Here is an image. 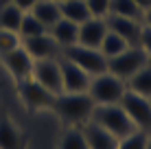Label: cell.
I'll list each match as a JSON object with an SVG mask.
<instances>
[{
	"label": "cell",
	"mask_w": 151,
	"mask_h": 149,
	"mask_svg": "<svg viewBox=\"0 0 151 149\" xmlns=\"http://www.w3.org/2000/svg\"><path fill=\"white\" fill-rule=\"evenodd\" d=\"M94 101L88 92H61L55 96L50 110L59 116L68 127H81L83 123L92 119Z\"/></svg>",
	"instance_id": "1"
},
{
	"label": "cell",
	"mask_w": 151,
	"mask_h": 149,
	"mask_svg": "<svg viewBox=\"0 0 151 149\" xmlns=\"http://www.w3.org/2000/svg\"><path fill=\"white\" fill-rule=\"evenodd\" d=\"M90 121H94L96 125H101L103 130H107L110 134H114L118 140L138 130V127L134 125V121L129 119V114L123 110L121 103L94 105V112H92V119Z\"/></svg>",
	"instance_id": "2"
},
{
	"label": "cell",
	"mask_w": 151,
	"mask_h": 149,
	"mask_svg": "<svg viewBox=\"0 0 151 149\" xmlns=\"http://www.w3.org/2000/svg\"><path fill=\"white\" fill-rule=\"evenodd\" d=\"M125 92H127L125 81L118 79V77L112 75V73H101V75L92 77L90 88H88V94L92 96V101H94L96 105L121 103Z\"/></svg>",
	"instance_id": "3"
},
{
	"label": "cell",
	"mask_w": 151,
	"mask_h": 149,
	"mask_svg": "<svg viewBox=\"0 0 151 149\" xmlns=\"http://www.w3.org/2000/svg\"><path fill=\"white\" fill-rule=\"evenodd\" d=\"M147 64H149V55L145 53L138 44H132V46H127L121 55L107 59V73L116 75L118 79H123V81H127L134 73H138V70L145 68Z\"/></svg>",
	"instance_id": "4"
},
{
	"label": "cell",
	"mask_w": 151,
	"mask_h": 149,
	"mask_svg": "<svg viewBox=\"0 0 151 149\" xmlns=\"http://www.w3.org/2000/svg\"><path fill=\"white\" fill-rule=\"evenodd\" d=\"M61 57L72 61V64H77L79 68H83L92 77L107 73V59L103 57V53L99 48H88V46L75 44V46H68V48L61 50Z\"/></svg>",
	"instance_id": "5"
},
{
	"label": "cell",
	"mask_w": 151,
	"mask_h": 149,
	"mask_svg": "<svg viewBox=\"0 0 151 149\" xmlns=\"http://www.w3.org/2000/svg\"><path fill=\"white\" fill-rule=\"evenodd\" d=\"M18 83V94H20V101L24 103V107L31 112H37V110H44V107H50L55 101V94L48 92L46 88H42L35 79H22V81H15Z\"/></svg>",
	"instance_id": "6"
},
{
	"label": "cell",
	"mask_w": 151,
	"mask_h": 149,
	"mask_svg": "<svg viewBox=\"0 0 151 149\" xmlns=\"http://www.w3.org/2000/svg\"><path fill=\"white\" fill-rule=\"evenodd\" d=\"M31 79H35L42 88H46L53 94H61V68H59V57L57 59H37L33 61V70H31Z\"/></svg>",
	"instance_id": "7"
},
{
	"label": "cell",
	"mask_w": 151,
	"mask_h": 149,
	"mask_svg": "<svg viewBox=\"0 0 151 149\" xmlns=\"http://www.w3.org/2000/svg\"><path fill=\"white\" fill-rule=\"evenodd\" d=\"M123 110L129 114V119L134 121V125L138 130L151 132V103L147 96H140L136 92H125L123 99H121Z\"/></svg>",
	"instance_id": "8"
},
{
	"label": "cell",
	"mask_w": 151,
	"mask_h": 149,
	"mask_svg": "<svg viewBox=\"0 0 151 149\" xmlns=\"http://www.w3.org/2000/svg\"><path fill=\"white\" fill-rule=\"evenodd\" d=\"M59 68H61V88H64V92H88L92 75H88L77 64L64 59L61 55H59Z\"/></svg>",
	"instance_id": "9"
},
{
	"label": "cell",
	"mask_w": 151,
	"mask_h": 149,
	"mask_svg": "<svg viewBox=\"0 0 151 149\" xmlns=\"http://www.w3.org/2000/svg\"><path fill=\"white\" fill-rule=\"evenodd\" d=\"M22 46L31 57H33V61H37V59H57L61 55V48L57 46L55 40L50 37L48 31L42 33V35H35V37L22 40Z\"/></svg>",
	"instance_id": "10"
},
{
	"label": "cell",
	"mask_w": 151,
	"mask_h": 149,
	"mask_svg": "<svg viewBox=\"0 0 151 149\" xmlns=\"http://www.w3.org/2000/svg\"><path fill=\"white\" fill-rule=\"evenodd\" d=\"M2 57L4 68L9 70V75L13 77L15 81H22L31 77V70H33V57L24 50V46H18V48L9 50V53L0 55Z\"/></svg>",
	"instance_id": "11"
},
{
	"label": "cell",
	"mask_w": 151,
	"mask_h": 149,
	"mask_svg": "<svg viewBox=\"0 0 151 149\" xmlns=\"http://www.w3.org/2000/svg\"><path fill=\"white\" fill-rule=\"evenodd\" d=\"M105 33H107L105 18H88L86 22L79 24V40H77V44L88 46V48H99Z\"/></svg>",
	"instance_id": "12"
},
{
	"label": "cell",
	"mask_w": 151,
	"mask_h": 149,
	"mask_svg": "<svg viewBox=\"0 0 151 149\" xmlns=\"http://www.w3.org/2000/svg\"><path fill=\"white\" fill-rule=\"evenodd\" d=\"M81 132L86 136V143L90 149H116L118 147V138L114 134H110L107 130H103L101 125H96L94 121L83 123Z\"/></svg>",
	"instance_id": "13"
},
{
	"label": "cell",
	"mask_w": 151,
	"mask_h": 149,
	"mask_svg": "<svg viewBox=\"0 0 151 149\" xmlns=\"http://www.w3.org/2000/svg\"><path fill=\"white\" fill-rule=\"evenodd\" d=\"M107 29L118 33L121 37H125L129 44H138V35L142 29V20H134V18H123V15H107L105 18Z\"/></svg>",
	"instance_id": "14"
},
{
	"label": "cell",
	"mask_w": 151,
	"mask_h": 149,
	"mask_svg": "<svg viewBox=\"0 0 151 149\" xmlns=\"http://www.w3.org/2000/svg\"><path fill=\"white\" fill-rule=\"evenodd\" d=\"M48 33H50V37L57 42V46L64 50V48H68V46L77 44V40H79V24L61 18V20H57L53 27L48 29Z\"/></svg>",
	"instance_id": "15"
},
{
	"label": "cell",
	"mask_w": 151,
	"mask_h": 149,
	"mask_svg": "<svg viewBox=\"0 0 151 149\" xmlns=\"http://www.w3.org/2000/svg\"><path fill=\"white\" fill-rule=\"evenodd\" d=\"M0 149H22V134L9 116L0 114Z\"/></svg>",
	"instance_id": "16"
},
{
	"label": "cell",
	"mask_w": 151,
	"mask_h": 149,
	"mask_svg": "<svg viewBox=\"0 0 151 149\" xmlns=\"http://www.w3.org/2000/svg\"><path fill=\"white\" fill-rule=\"evenodd\" d=\"M31 13H33L46 29H50L57 20H61L59 2H55V0H37V4L31 9Z\"/></svg>",
	"instance_id": "17"
},
{
	"label": "cell",
	"mask_w": 151,
	"mask_h": 149,
	"mask_svg": "<svg viewBox=\"0 0 151 149\" xmlns=\"http://www.w3.org/2000/svg\"><path fill=\"white\" fill-rule=\"evenodd\" d=\"M125 86H127L129 92H136V94L149 99L151 96V64H147L145 68H140L138 73H134L125 81Z\"/></svg>",
	"instance_id": "18"
},
{
	"label": "cell",
	"mask_w": 151,
	"mask_h": 149,
	"mask_svg": "<svg viewBox=\"0 0 151 149\" xmlns=\"http://www.w3.org/2000/svg\"><path fill=\"white\" fill-rule=\"evenodd\" d=\"M59 9H61V18L70 20L75 24H81L88 18H92L90 11H88L86 0H66V2H59Z\"/></svg>",
	"instance_id": "19"
},
{
	"label": "cell",
	"mask_w": 151,
	"mask_h": 149,
	"mask_svg": "<svg viewBox=\"0 0 151 149\" xmlns=\"http://www.w3.org/2000/svg\"><path fill=\"white\" fill-rule=\"evenodd\" d=\"M127 46H132V44H129L125 37H121L118 33H114V31L107 29L105 37H103L101 46H99V50L103 53V57H105V59H112V57H116V55H121Z\"/></svg>",
	"instance_id": "20"
},
{
	"label": "cell",
	"mask_w": 151,
	"mask_h": 149,
	"mask_svg": "<svg viewBox=\"0 0 151 149\" xmlns=\"http://www.w3.org/2000/svg\"><path fill=\"white\" fill-rule=\"evenodd\" d=\"M24 13H27V11H22L20 7H15L13 2L0 7V29H4V31H15V33H18L20 22H22Z\"/></svg>",
	"instance_id": "21"
},
{
	"label": "cell",
	"mask_w": 151,
	"mask_h": 149,
	"mask_svg": "<svg viewBox=\"0 0 151 149\" xmlns=\"http://www.w3.org/2000/svg\"><path fill=\"white\" fill-rule=\"evenodd\" d=\"M59 149H90L81 127H66L59 138Z\"/></svg>",
	"instance_id": "22"
},
{
	"label": "cell",
	"mask_w": 151,
	"mask_h": 149,
	"mask_svg": "<svg viewBox=\"0 0 151 149\" xmlns=\"http://www.w3.org/2000/svg\"><path fill=\"white\" fill-rule=\"evenodd\" d=\"M46 29L44 24L40 22L37 18H35L31 11L24 13V18H22V22H20V29H18V35L22 40H27V37H35V35H42V33H46Z\"/></svg>",
	"instance_id": "23"
},
{
	"label": "cell",
	"mask_w": 151,
	"mask_h": 149,
	"mask_svg": "<svg viewBox=\"0 0 151 149\" xmlns=\"http://www.w3.org/2000/svg\"><path fill=\"white\" fill-rule=\"evenodd\" d=\"M110 13H112V15H123V18L142 20V11L136 7V2H134V0H112Z\"/></svg>",
	"instance_id": "24"
},
{
	"label": "cell",
	"mask_w": 151,
	"mask_h": 149,
	"mask_svg": "<svg viewBox=\"0 0 151 149\" xmlns=\"http://www.w3.org/2000/svg\"><path fill=\"white\" fill-rule=\"evenodd\" d=\"M147 136H149V132L136 130V132H132L129 136L121 138L116 149H145V145H147Z\"/></svg>",
	"instance_id": "25"
},
{
	"label": "cell",
	"mask_w": 151,
	"mask_h": 149,
	"mask_svg": "<svg viewBox=\"0 0 151 149\" xmlns=\"http://www.w3.org/2000/svg\"><path fill=\"white\" fill-rule=\"evenodd\" d=\"M18 46H22V37H20L15 31L0 29V55L9 53V50H13V48H18Z\"/></svg>",
	"instance_id": "26"
},
{
	"label": "cell",
	"mask_w": 151,
	"mask_h": 149,
	"mask_svg": "<svg viewBox=\"0 0 151 149\" xmlns=\"http://www.w3.org/2000/svg\"><path fill=\"white\" fill-rule=\"evenodd\" d=\"M86 4H88V11H90L92 18H107L112 0H86Z\"/></svg>",
	"instance_id": "27"
},
{
	"label": "cell",
	"mask_w": 151,
	"mask_h": 149,
	"mask_svg": "<svg viewBox=\"0 0 151 149\" xmlns=\"http://www.w3.org/2000/svg\"><path fill=\"white\" fill-rule=\"evenodd\" d=\"M138 46L145 50V53L151 57V27L147 24H142V29H140V35H138Z\"/></svg>",
	"instance_id": "28"
},
{
	"label": "cell",
	"mask_w": 151,
	"mask_h": 149,
	"mask_svg": "<svg viewBox=\"0 0 151 149\" xmlns=\"http://www.w3.org/2000/svg\"><path fill=\"white\" fill-rule=\"evenodd\" d=\"M13 4H15V7H20L22 11H31V9L37 4V0H13Z\"/></svg>",
	"instance_id": "29"
},
{
	"label": "cell",
	"mask_w": 151,
	"mask_h": 149,
	"mask_svg": "<svg viewBox=\"0 0 151 149\" xmlns=\"http://www.w3.org/2000/svg\"><path fill=\"white\" fill-rule=\"evenodd\" d=\"M134 2H136V7L140 9V11H149V9H151V0H134Z\"/></svg>",
	"instance_id": "30"
},
{
	"label": "cell",
	"mask_w": 151,
	"mask_h": 149,
	"mask_svg": "<svg viewBox=\"0 0 151 149\" xmlns=\"http://www.w3.org/2000/svg\"><path fill=\"white\" fill-rule=\"evenodd\" d=\"M142 24H147V27H151V9L149 11L142 13Z\"/></svg>",
	"instance_id": "31"
},
{
	"label": "cell",
	"mask_w": 151,
	"mask_h": 149,
	"mask_svg": "<svg viewBox=\"0 0 151 149\" xmlns=\"http://www.w3.org/2000/svg\"><path fill=\"white\" fill-rule=\"evenodd\" d=\"M145 149H151V132H149V136H147V145H145Z\"/></svg>",
	"instance_id": "32"
},
{
	"label": "cell",
	"mask_w": 151,
	"mask_h": 149,
	"mask_svg": "<svg viewBox=\"0 0 151 149\" xmlns=\"http://www.w3.org/2000/svg\"><path fill=\"white\" fill-rule=\"evenodd\" d=\"M9 2H13V0H0V7H4V4H9Z\"/></svg>",
	"instance_id": "33"
},
{
	"label": "cell",
	"mask_w": 151,
	"mask_h": 149,
	"mask_svg": "<svg viewBox=\"0 0 151 149\" xmlns=\"http://www.w3.org/2000/svg\"><path fill=\"white\" fill-rule=\"evenodd\" d=\"M55 2H66V0H55Z\"/></svg>",
	"instance_id": "34"
},
{
	"label": "cell",
	"mask_w": 151,
	"mask_h": 149,
	"mask_svg": "<svg viewBox=\"0 0 151 149\" xmlns=\"http://www.w3.org/2000/svg\"><path fill=\"white\" fill-rule=\"evenodd\" d=\"M149 103H151V96H149Z\"/></svg>",
	"instance_id": "35"
},
{
	"label": "cell",
	"mask_w": 151,
	"mask_h": 149,
	"mask_svg": "<svg viewBox=\"0 0 151 149\" xmlns=\"http://www.w3.org/2000/svg\"><path fill=\"white\" fill-rule=\"evenodd\" d=\"M149 64H151V57H149Z\"/></svg>",
	"instance_id": "36"
}]
</instances>
